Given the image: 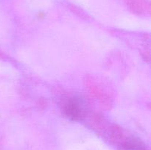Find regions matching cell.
I'll list each match as a JSON object with an SVG mask.
<instances>
[{"label":"cell","instance_id":"cell-1","mask_svg":"<svg viewBox=\"0 0 151 150\" xmlns=\"http://www.w3.org/2000/svg\"><path fill=\"white\" fill-rule=\"evenodd\" d=\"M63 112L67 117L73 120H80L84 116V110L81 103L75 99H69L63 105Z\"/></svg>","mask_w":151,"mask_h":150}]
</instances>
